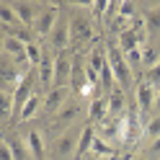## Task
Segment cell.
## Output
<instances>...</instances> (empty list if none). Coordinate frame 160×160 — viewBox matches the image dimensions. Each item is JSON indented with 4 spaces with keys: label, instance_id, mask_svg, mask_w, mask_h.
I'll return each instance as SVG.
<instances>
[{
    "label": "cell",
    "instance_id": "277c9868",
    "mask_svg": "<svg viewBox=\"0 0 160 160\" xmlns=\"http://www.w3.org/2000/svg\"><path fill=\"white\" fill-rule=\"evenodd\" d=\"M70 28H72V42L78 47H83L88 42H93V36H96V28H93V21L88 16L83 13H75L72 16V21H70Z\"/></svg>",
    "mask_w": 160,
    "mask_h": 160
},
{
    "label": "cell",
    "instance_id": "f546056e",
    "mask_svg": "<svg viewBox=\"0 0 160 160\" xmlns=\"http://www.w3.org/2000/svg\"><path fill=\"white\" fill-rule=\"evenodd\" d=\"M145 134H147V137H152V139L160 137V114H158L155 119H150V122L145 124Z\"/></svg>",
    "mask_w": 160,
    "mask_h": 160
},
{
    "label": "cell",
    "instance_id": "5b68a950",
    "mask_svg": "<svg viewBox=\"0 0 160 160\" xmlns=\"http://www.w3.org/2000/svg\"><path fill=\"white\" fill-rule=\"evenodd\" d=\"M31 88H34V70H28V72H23V78L18 80L16 85V93H13V116H21L23 106L28 103V98H31Z\"/></svg>",
    "mask_w": 160,
    "mask_h": 160
},
{
    "label": "cell",
    "instance_id": "ffe728a7",
    "mask_svg": "<svg viewBox=\"0 0 160 160\" xmlns=\"http://www.w3.org/2000/svg\"><path fill=\"white\" fill-rule=\"evenodd\" d=\"M26 145H28V152H31L34 160H44V139L39 132H28Z\"/></svg>",
    "mask_w": 160,
    "mask_h": 160
},
{
    "label": "cell",
    "instance_id": "d6a6232c",
    "mask_svg": "<svg viewBox=\"0 0 160 160\" xmlns=\"http://www.w3.org/2000/svg\"><path fill=\"white\" fill-rule=\"evenodd\" d=\"M145 80H147L150 85L160 88V65H158V67H152V70H147V72H145Z\"/></svg>",
    "mask_w": 160,
    "mask_h": 160
},
{
    "label": "cell",
    "instance_id": "7a4b0ae2",
    "mask_svg": "<svg viewBox=\"0 0 160 160\" xmlns=\"http://www.w3.org/2000/svg\"><path fill=\"white\" fill-rule=\"evenodd\" d=\"M106 59H108V65H111V70H114V78H116V83H119V88H129L132 85V72H129V62H127V57L122 54V49L119 47H108V52H106Z\"/></svg>",
    "mask_w": 160,
    "mask_h": 160
},
{
    "label": "cell",
    "instance_id": "8d00e7d4",
    "mask_svg": "<svg viewBox=\"0 0 160 160\" xmlns=\"http://www.w3.org/2000/svg\"><path fill=\"white\" fill-rule=\"evenodd\" d=\"M150 152H160V137L152 139V145H150Z\"/></svg>",
    "mask_w": 160,
    "mask_h": 160
},
{
    "label": "cell",
    "instance_id": "2e32d148",
    "mask_svg": "<svg viewBox=\"0 0 160 160\" xmlns=\"http://www.w3.org/2000/svg\"><path fill=\"white\" fill-rule=\"evenodd\" d=\"M108 114V98H93L91 108H88V122L96 124V122H103Z\"/></svg>",
    "mask_w": 160,
    "mask_h": 160
},
{
    "label": "cell",
    "instance_id": "5bb4252c",
    "mask_svg": "<svg viewBox=\"0 0 160 160\" xmlns=\"http://www.w3.org/2000/svg\"><path fill=\"white\" fill-rule=\"evenodd\" d=\"M80 111H83V108H80L78 101H67V103L54 114V122H57V124H70V122H75V119L80 116Z\"/></svg>",
    "mask_w": 160,
    "mask_h": 160
},
{
    "label": "cell",
    "instance_id": "74e56055",
    "mask_svg": "<svg viewBox=\"0 0 160 160\" xmlns=\"http://www.w3.org/2000/svg\"><path fill=\"white\" fill-rule=\"evenodd\" d=\"M155 108L160 111V88H158V98H155Z\"/></svg>",
    "mask_w": 160,
    "mask_h": 160
},
{
    "label": "cell",
    "instance_id": "e0dca14e",
    "mask_svg": "<svg viewBox=\"0 0 160 160\" xmlns=\"http://www.w3.org/2000/svg\"><path fill=\"white\" fill-rule=\"evenodd\" d=\"M119 49H122V54H124V57H127V54H132L134 49H139V39H137V34L132 31V26L124 28V31L119 34Z\"/></svg>",
    "mask_w": 160,
    "mask_h": 160
},
{
    "label": "cell",
    "instance_id": "30bf717a",
    "mask_svg": "<svg viewBox=\"0 0 160 160\" xmlns=\"http://www.w3.org/2000/svg\"><path fill=\"white\" fill-rule=\"evenodd\" d=\"M3 54H8V57H13L18 65H26L28 62V54H26V44L23 42H18L16 36H3Z\"/></svg>",
    "mask_w": 160,
    "mask_h": 160
},
{
    "label": "cell",
    "instance_id": "7402d4cb",
    "mask_svg": "<svg viewBox=\"0 0 160 160\" xmlns=\"http://www.w3.org/2000/svg\"><path fill=\"white\" fill-rule=\"evenodd\" d=\"M39 80H42V85L54 83V59H49L47 54L42 59V65H39Z\"/></svg>",
    "mask_w": 160,
    "mask_h": 160
},
{
    "label": "cell",
    "instance_id": "836d02e7",
    "mask_svg": "<svg viewBox=\"0 0 160 160\" xmlns=\"http://www.w3.org/2000/svg\"><path fill=\"white\" fill-rule=\"evenodd\" d=\"M91 11H93V16L106 13L108 11V0H96V3H91Z\"/></svg>",
    "mask_w": 160,
    "mask_h": 160
},
{
    "label": "cell",
    "instance_id": "8992f818",
    "mask_svg": "<svg viewBox=\"0 0 160 160\" xmlns=\"http://www.w3.org/2000/svg\"><path fill=\"white\" fill-rule=\"evenodd\" d=\"M155 98H158V88L150 85L147 80H139V83H137V106H139V114H142V119H147L150 114H152Z\"/></svg>",
    "mask_w": 160,
    "mask_h": 160
},
{
    "label": "cell",
    "instance_id": "52a82bcc",
    "mask_svg": "<svg viewBox=\"0 0 160 160\" xmlns=\"http://www.w3.org/2000/svg\"><path fill=\"white\" fill-rule=\"evenodd\" d=\"M57 21H59L57 5H44L42 11H39V18H36V23H34V31H36L39 36H52Z\"/></svg>",
    "mask_w": 160,
    "mask_h": 160
},
{
    "label": "cell",
    "instance_id": "d6986e66",
    "mask_svg": "<svg viewBox=\"0 0 160 160\" xmlns=\"http://www.w3.org/2000/svg\"><path fill=\"white\" fill-rule=\"evenodd\" d=\"M0 21H3V28H13V31H16V26H23L18 21V16H16L11 3H0Z\"/></svg>",
    "mask_w": 160,
    "mask_h": 160
},
{
    "label": "cell",
    "instance_id": "d590c367",
    "mask_svg": "<svg viewBox=\"0 0 160 160\" xmlns=\"http://www.w3.org/2000/svg\"><path fill=\"white\" fill-rule=\"evenodd\" d=\"M0 160H16L13 158V152H11V147H8V142L3 139V142H0Z\"/></svg>",
    "mask_w": 160,
    "mask_h": 160
},
{
    "label": "cell",
    "instance_id": "603a6c76",
    "mask_svg": "<svg viewBox=\"0 0 160 160\" xmlns=\"http://www.w3.org/2000/svg\"><path fill=\"white\" fill-rule=\"evenodd\" d=\"M8 142V147H11V152H13V158L16 160H28V145H26V139H16V137H11V139H5Z\"/></svg>",
    "mask_w": 160,
    "mask_h": 160
},
{
    "label": "cell",
    "instance_id": "e575fe53",
    "mask_svg": "<svg viewBox=\"0 0 160 160\" xmlns=\"http://www.w3.org/2000/svg\"><path fill=\"white\" fill-rule=\"evenodd\" d=\"M127 62H129V67H137V65H142V49H134L132 54H127Z\"/></svg>",
    "mask_w": 160,
    "mask_h": 160
},
{
    "label": "cell",
    "instance_id": "cb8c5ba5",
    "mask_svg": "<svg viewBox=\"0 0 160 160\" xmlns=\"http://www.w3.org/2000/svg\"><path fill=\"white\" fill-rule=\"evenodd\" d=\"M91 152H96V158H114V155H116V150H114V145H108L106 139L96 137V139H93Z\"/></svg>",
    "mask_w": 160,
    "mask_h": 160
},
{
    "label": "cell",
    "instance_id": "6da1fadb",
    "mask_svg": "<svg viewBox=\"0 0 160 160\" xmlns=\"http://www.w3.org/2000/svg\"><path fill=\"white\" fill-rule=\"evenodd\" d=\"M142 134H145L142 114H139V106H137V101H134V103H132V111H129L127 116H122V142H124V145H134Z\"/></svg>",
    "mask_w": 160,
    "mask_h": 160
},
{
    "label": "cell",
    "instance_id": "ba28073f",
    "mask_svg": "<svg viewBox=\"0 0 160 160\" xmlns=\"http://www.w3.org/2000/svg\"><path fill=\"white\" fill-rule=\"evenodd\" d=\"M70 78H72V57L67 52H57V57H54V88L65 85Z\"/></svg>",
    "mask_w": 160,
    "mask_h": 160
},
{
    "label": "cell",
    "instance_id": "f35d334b",
    "mask_svg": "<svg viewBox=\"0 0 160 160\" xmlns=\"http://www.w3.org/2000/svg\"><path fill=\"white\" fill-rule=\"evenodd\" d=\"M134 160H147V158H134Z\"/></svg>",
    "mask_w": 160,
    "mask_h": 160
},
{
    "label": "cell",
    "instance_id": "4fadbf2b",
    "mask_svg": "<svg viewBox=\"0 0 160 160\" xmlns=\"http://www.w3.org/2000/svg\"><path fill=\"white\" fill-rule=\"evenodd\" d=\"M21 70H18L13 62H8V54H3V65H0V80H3V93H8V88H11L16 80H21Z\"/></svg>",
    "mask_w": 160,
    "mask_h": 160
},
{
    "label": "cell",
    "instance_id": "d4e9b609",
    "mask_svg": "<svg viewBox=\"0 0 160 160\" xmlns=\"http://www.w3.org/2000/svg\"><path fill=\"white\" fill-rule=\"evenodd\" d=\"M39 103H42V96H39V93H34L31 98H28V103L23 106V111H21V116H18V119H23V122L34 119V116L39 114Z\"/></svg>",
    "mask_w": 160,
    "mask_h": 160
},
{
    "label": "cell",
    "instance_id": "3957f363",
    "mask_svg": "<svg viewBox=\"0 0 160 160\" xmlns=\"http://www.w3.org/2000/svg\"><path fill=\"white\" fill-rule=\"evenodd\" d=\"M80 134H83V127H70L67 132H62L54 142H52V150L54 155L65 158L70 152H78V145H80Z\"/></svg>",
    "mask_w": 160,
    "mask_h": 160
},
{
    "label": "cell",
    "instance_id": "83f0119b",
    "mask_svg": "<svg viewBox=\"0 0 160 160\" xmlns=\"http://www.w3.org/2000/svg\"><path fill=\"white\" fill-rule=\"evenodd\" d=\"M145 21H147V31L158 34L160 31V8H150L147 16H145Z\"/></svg>",
    "mask_w": 160,
    "mask_h": 160
},
{
    "label": "cell",
    "instance_id": "484cf974",
    "mask_svg": "<svg viewBox=\"0 0 160 160\" xmlns=\"http://www.w3.org/2000/svg\"><path fill=\"white\" fill-rule=\"evenodd\" d=\"M142 65H145L147 70H152V67L160 65V52H158L155 47H145V49H142Z\"/></svg>",
    "mask_w": 160,
    "mask_h": 160
},
{
    "label": "cell",
    "instance_id": "ab89813d",
    "mask_svg": "<svg viewBox=\"0 0 160 160\" xmlns=\"http://www.w3.org/2000/svg\"><path fill=\"white\" fill-rule=\"evenodd\" d=\"M96 160H103V158H96Z\"/></svg>",
    "mask_w": 160,
    "mask_h": 160
},
{
    "label": "cell",
    "instance_id": "1f68e13d",
    "mask_svg": "<svg viewBox=\"0 0 160 160\" xmlns=\"http://www.w3.org/2000/svg\"><path fill=\"white\" fill-rule=\"evenodd\" d=\"M88 65H91V67L96 70V72H101V67L106 65V52H101V49H96V52L91 54V62H88Z\"/></svg>",
    "mask_w": 160,
    "mask_h": 160
},
{
    "label": "cell",
    "instance_id": "44dd1931",
    "mask_svg": "<svg viewBox=\"0 0 160 160\" xmlns=\"http://www.w3.org/2000/svg\"><path fill=\"white\" fill-rule=\"evenodd\" d=\"M124 103H127L124 91H122V88H111V96H108V114H111V116L122 114L124 111Z\"/></svg>",
    "mask_w": 160,
    "mask_h": 160
},
{
    "label": "cell",
    "instance_id": "7c38bea8",
    "mask_svg": "<svg viewBox=\"0 0 160 160\" xmlns=\"http://www.w3.org/2000/svg\"><path fill=\"white\" fill-rule=\"evenodd\" d=\"M13 5V11H16V16H18V21H21L26 28H34V23H36V18H39V11H36V5L34 3H11Z\"/></svg>",
    "mask_w": 160,
    "mask_h": 160
},
{
    "label": "cell",
    "instance_id": "9c48e42d",
    "mask_svg": "<svg viewBox=\"0 0 160 160\" xmlns=\"http://www.w3.org/2000/svg\"><path fill=\"white\" fill-rule=\"evenodd\" d=\"M70 39H72V28H70V21H65V18H62V21H57L52 36H49V42H52V47L57 49V52H67Z\"/></svg>",
    "mask_w": 160,
    "mask_h": 160
},
{
    "label": "cell",
    "instance_id": "4dcf8cb0",
    "mask_svg": "<svg viewBox=\"0 0 160 160\" xmlns=\"http://www.w3.org/2000/svg\"><path fill=\"white\" fill-rule=\"evenodd\" d=\"M0 106H3V122H8V119L13 116V98L8 93H3L0 96Z\"/></svg>",
    "mask_w": 160,
    "mask_h": 160
},
{
    "label": "cell",
    "instance_id": "ac0fdd59",
    "mask_svg": "<svg viewBox=\"0 0 160 160\" xmlns=\"http://www.w3.org/2000/svg\"><path fill=\"white\" fill-rule=\"evenodd\" d=\"M98 137L106 139V142H114V139H122V119L119 122H103L101 129H98Z\"/></svg>",
    "mask_w": 160,
    "mask_h": 160
},
{
    "label": "cell",
    "instance_id": "4316f807",
    "mask_svg": "<svg viewBox=\"0 0 160 160\" xmlns=\"http://www.w3.org/2000/svg\"><path fill=\"white\" fill-rule=\"evenodd\" d=\"M132 31L137 34V39H139V44H145V39H147V21H145V18L142 16H134L132 18Z\"/></svg>",
    "mask_w": 160,
    "mask_h": 160
},
{
    "label": "cell",
    "instance_id": "9a60e30c",
    "mask_svg": "<svg viewBox=\"0 0 160 160\" xmlns=\"http://www.w3.org/2000/svg\"><path fill=\"white\" fill-rule=\"evenodd\" d=\"M98 137V132H96V127L88 122L85 127H83V134H80V145H78V152H75V158H85V152L93 147V139Z\"/></svg>",
    "mask_w": 160,
    "mask_h": 160
},
{
    "label": "cell",
    "instance_id": "8fae6325",
    "mask_svg": "<svg viewBox=\"0 0 160 160\" xmlns=\"http://www.w3.org/2000/svg\"><path fill=\"white\" fill-rule=\"evenodd\" d=\"M67 96H70V88H67V85L52 88V91H49V96L44 98V111H47V114H57L59 108L67 103Z\"/></svg>",
    "mask_w": 160,
    "mask_h": 160
},
{
    "label": "cell",
    "instance_id": "f1b7e54d",
    "mask_svg": "<svg viewBox=\"0 0 160 160\" xmlns=\"http://www.w3.org/2000/svg\"><path fill=\"white\" fill-rule=\"evenodd\" d=\"M134 16H137V5L132 3V0H122V3H119V18H124V21H132Z\"/></svg>",
    "mask_w": 160,
    "mask_h": 160
}]
</instances>
